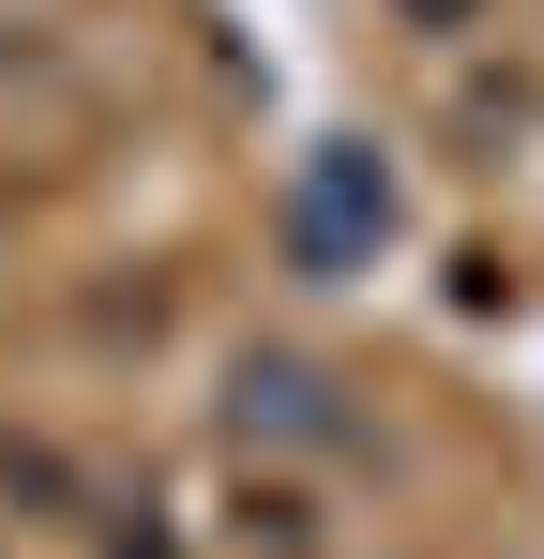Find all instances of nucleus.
Listing matches in <instances>:
<instances>
[{"mask_svg": "<svg viewBox=\"0 0 544 559\" xmlns=\"http://www.w3.org/2000/svg\"><path fill=\"white\" fill-rule=\"evenodd\" d=\"M378 242H393V167H378L363 136H318L303 182H287V258H303V273H363Z\"/></svg>", "mask_w": 544, "mask_h": 559, "instance_id": "f257e3e1", "label": "nucleus"}, {"mask_svg": "<svg viewBox=\"0 0 544 559\" xmlns=\"http://www.w3.org/2000/svg\"><path fill=\"white\" fill-rule=\"evenodd\" d=\"M348 439V408H333V378L318 364H243V439Z\"/></svg>", "mask_w": 544, "mask_h": 559, "instance_id": "f03ea898", "label": "nucleus"}, {"mask_svg": "<svg viewBox=\"0 0 544 559\" xmlns=\"http://www.w3.org/2000/svg\"><path fill=\"white\" fill-rule=\"evenodd\" d=\"M393 15H409V31H469L484 0H393Z\"/></svg>", "mask_w": 544, "mask_h": 559, "instance_id": "7ed1b4c3", "label": "nucleus"}]
</instances>
